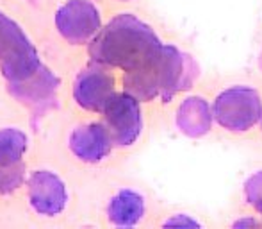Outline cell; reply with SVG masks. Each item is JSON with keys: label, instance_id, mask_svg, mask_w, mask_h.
I'll return each instance as SVG.
<instances>
[{"label": "cell", "instance_id": "6da1fadb", "mask_svg": "<svg viewBox=\"0 0 262 229\" xmlns=\"http://www.w3.org/2000/svg\"><path fill=\"white\" fill-rule=\"evenodd\" d=\"M162 47L164 43L148 24L132 13H120L91 40L88 52L93 63L128 73L154 65Z\"/></svg>", "mask_w": 262, "mask_h": 229}, {"label": "cell", "instance_id": "7a4b0ae2", "mask_svg": "<svg viewBox=\"0 0 262 229\" xmlns=\"http://www.w3.org/2000/svg\"><path fill=\"white\" fill-rule=\"evenodd\" d=\"M43 66L38 49L25 31L0 11V72L6 83H20Z\"/></svg>", "mask_w": 262, "mask_h": 229}, {"label": "cell", "instance_id": "3957f363", "mask_svg": "<svg viewBox=\"0 0 262 229\" xmlns=\"http://www.w3.org/2000/svg\"><path fill=\"white\" fill-rule=\"evenodd\" d=\"M212 113L214 120L227 131H248L262 120V99L250 86H232L216 97Z\"/></svg>", "mask_w": 262, "mask_h": 229}, {"label": "cell", "instance_id": "277c9868", "mask_svg": "<svg viewBox=\"0 0 262 229\" xmlns=\"http://www.w3.org/2000/svg\"><path fill=\"white\" fill-rule=\"evenodd\" d=\"M55 29L72 45L90 43L102 29L100 9L91 0H66L55 11Z\"/></svg>", "mask_w": 262, "mask_h": 229}, {"label": "cell", "instance_id": "5b68a950", "mask_svg": "<svg viewBox=\"0 0 262 229\" xmlns=\"http://www.w3.org/2000/svg\"><path fill=\"white\" fill-rule=\"evenodd\" d=\"M141 101L134 95L121 91L114 93L104 109V124L116 147H130L138 142L143 131Z\"/></svg>", "mask_w": 262, "mask_h": 229}, {"label": "cell", "instance_id": "8992f818", "mask_svg": "<svg viewBox=\"0 0 262 229\" xmlns=\"http://www.w3.org/2000/svg\"><path fill=\"white\" fill-rule=\"evenodd\" d=\"M116 93V79L104 65L91 61L73 81V101L84 111L104 113L105 106Z\"/></svg>", "mask_w": 262, "mask_h": 229}, {"label": "cell", "instance_id": "52a82bcc", "mask_svg": "<svg viewBox=\"0 0 262 229\" xmlns=\"http://www.w3.org/2000/svg\"><path fill=\"white\" fill-rule=\"evenodd\" d=\"M27 150L29 136L21 129H0V194H13L25 183Z\"/></svg>", "mask_w": 262, "mask_h": 229}, {"label": "cell", "instance_id": "ba28073f", "mask_svg": "<svg viewBox=\"0 0 262 229\" xmlns=\"http://www.w3.org/2000/svg\"><path fill=\"white\" fill-rule=\"evenodd\" d=\"M196 61L179 50L177 47L164 43L159 61V90H161V101L169 102L180 91L189 90L198 77Z\"/></svg>", "mask_w": 262, "mask_h": 229}, {"label": "cell", "instance_id": "9c48e42d", "mask_svg": "<svg viewBox=\"0 0 262 229\" xmlns=\"http://www.w3.org/2000/svg\"><path fill=\"white\" fill-rule=\"evenodd\" d=\"M27 199L36 215L54 219L68 206V188L55 172L34 170L27 177Z\"/></svg>", "mask_w": 262, "mask_h": 229}, {"label": "cell", "instance_id": "30bf717a", "mask_svg": "<svg viewBox=\"0 0 262 229\" xmlns=\"http://www.w3.org/2000/svg\"><path fill=\"white\" fill-rule=\"evenodd\" d=\"M59 84H61L59 77L49 66L43 65L38 72L32 73L27 79L20 81V83H9L7 91L25 108L32 109V111H43L57 101Z\"/></svg>", "mask_w": 262, "mask_h": 229}, {"label": "cell", "instance_id": "8fae6325", "mask_svg": "<svg viewBox=\"0 0 262 229\" xmlns=\"http://www.w3.org/2000/svg\"><path fill=\"white\" fill-rule=\"evenodd\" d=\"M113 138L104 122H88L77 125L68 138L70 152L88 165L104 161L113 150Z\"/></svg>", "mask_w": 262, "mask_h": 229}, {"label": "cell", "instance_id": "7c38bea8", "mask_svg": "<svg viewBox=\"0 0 262 229\" xmlns=\"http://www.w3.org/2000/svg\"><path fill=\"white\" fill-rule=\"evenodd\" d=\"M146 212L145 199L134 190L116 192L107 204V220L116 227H134L143 220Z\"/></svg>", "mask_w": 262, "mask_h": 229}, {"label": "cell", "instance_id": "4fadbf2b", "mask_svg": "<svg viewBox=\"0 0 262 229\" xmlns=\"http://www.w3.org/2000/svg\"><path fill=\"white\" fill-rule=\"evenodd\" d=\"M212 108L202 97H187L177 111V125L189 138H200L207 135L212 125Z\"/></svg>", "mask_w": 262, "mask_h": 229}, {"label": "cell", "instance_id": "5bb4252c", "mask_svg": "<svg viewBox=\"0 0 262 229\" xmlns=\"http://www.w3.org/2000/svg\"><path fill=\"white\" fill-rule=\"evenodd\" d=\"M245 195L248 204H252L255 209H259L262 206V170L255 172L245 183Z\"/></svg>", "mask_w": 262, "mask_h": 229}, {"label": "cell", "instance_id": "9a60e30c", "mask_svg": "<svg viewBox=\"0 0 262 229\" xmlns=\"http://www.w3.org/2000/svg\"><path fill=\"white\" fill-rule=\"evenodd\" d=\"M164 226H175V227L184 226V227H187V226H198V222H194V220L187 219L186 215H175L171 220H168V222H166Z\"/></svg>", "mask_w": 262, "mask_h": 229}, {"label": "cell", "instance_id": "2e32d148", "mask_svg": "<svg viewBox=\"0 0 262 229\" xmlns=\"http://www.w3.org/2000/svg\"><path fill=\"white\" fill-rule=\"evenodd\" d=\"M257 212H259V213H260V215H262V206H260V208H259V209H257Z\"/></svg>", "mask_w": 262, "mask_h": 229}, {"label": "cell", "instance_id": "e0dca14e", "mask_svg": "<svg viewBox=\"0 0 262 229\" xmlns=\"http://www.w3.org/2000/svg\"><path fill=\"white\" fill-rule=\"evenodd\" d=\"M259 63H260V66H262V54H260V59H259Z\"/></svg>", "mask_w": 262, "mask_h": 229}]
</instances>
